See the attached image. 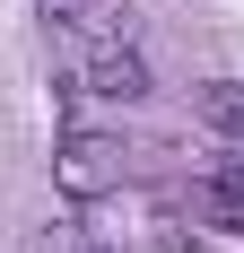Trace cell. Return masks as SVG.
I'll list each match as a JSON object with an SVG mask.
<instances>
[{
  "mask_svg": "<svg viewBox=\"0 0 244 253\" xmlns=\"http://www.w3.org/2000/svg\"><path fill=\"white\" fill-rule=\"evenodd\" d=\"M122 140H105V131H70L61 140V192H105V183H122Z\"/></svg>",
  "mask_w": 244,
  "mask_h": 253,
  "instance_id": "1",
  "label": "cell"
},
{
  "mask_svg": "<svg viewBox=\"0 0 244 253\" xmlns=\"http://www.w3.org/2000/svg\"><path fill=\"white\" fill-rule=\"evenodd\" d=\"M87 96L140 105V96H148V61H140L131 44H96V61H87Z\"/></svg>",
  "mask_w": 244,
  "mask_h": 253,
  "instance_id": "2",
  "label": "cell"
},
{
  "mask_svg": "<svg viewBox=\"0 0 244 253\" xmlns=\"http://www.w3.org/2000/svg\"><path fill=\"white\" fill-rule=\"evenodd\" d=\"M192 218L218 236H244V166H218V175L192 183Z\"/></svg>",
  "mask_w": 244,
  "mask_h": 253,
  "instance_id": "3",
  "label": "cell"
},
{
  "mask_svg": "<svg viewBox=\"0 0 244 253\" xmlns=\"http://www.w3.org/2000/svg\"><path fill=\"white\" fill-rule=\"evenodd\" d=\"M192 114L218 131V140H244V79H209V87L192 96Z\"/></svg>",
  "mask_w": 244,
  "mask_h": 253,
  "instance_id": "4",
  "label": "cell"
},
{
  "mask_svg": "<svg viewBox=\"0 0 244 253\" xmlns=\"http://www.w3.org/2000/svg\"><path fill=\"white\" fill-rule=\"evenodd\" d=\"M44 18H52V26H96L105 9H96V0H44Z\"/></svg>",
  "mask_w": 244,
  "mask_h": 253,
  "instance_id": "5",
  "label": "cell"
},
{
  "mask_svg": "<svg viewBox=\"0 0 244 253\" xmlns=\"http://www.w3.org/2000/svg\"><path fill=\"white\" fill-rule=\"evenodd\" d=\"M44 253H96V245H87L79 227H61V236H44Z\"/></svg>",
  "mask_w": 244,
  "mask_h": 253,
  "instance_id": "6",
  "label": "cell"
}]
</instances>
